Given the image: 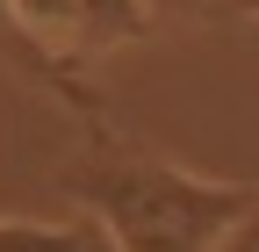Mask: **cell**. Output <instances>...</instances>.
I'll use <instances>...</instances> for the list:
<instances>
[{"label":"cell","mask_w":259,"mask_h":252,"mask_svg":"<svg viewBox=\"0 0 259 252\" xmlns=\"http://www.w3.org/2000/svg\"><path fill=\"white\" fill-rule=\"evenodd\" d=\"M238 8H245V15H259V0H238Z\"/></svg>","instance_id":"cell-7"},{"label":"cell","mask_w":259,"mask_h":252,"mask_svg":"<svg viewBox=\"0 0 259 252\" xmlns=\"http://www.w3.org/2000/svg\"><path fill=\"white\" fill-rule=\"evenodd\" d=\"M72 187L94 209L108 252H223L231 224L259 195L238 180H202L173 159H101Z\"/></svg>","instance_id":"cell-1"},{"label":"cell","mask_w":259,"mask_h":252,"mask_svg":"<svg viewBox=\"0 0 259 252\" xmlns=\"http://www.w3.org/2000/svg\"><path fill=\"white\" fill-rule=\"evenodd\" d=\"M0 252H108L101 231L79 224H29V216H0Z\"/></svg>","instance_id":"cell-2"},{"label":"cell","mask_w":259,"mask_h":252,"mask_svg":"<svg viewBox=\"0 0 259 252\" xmlns=\"http://www.w3.org/2000/svg\"><path fill=\"white\" fill-rule=\"evenodd\" d=\"M79 8H87V36L94 44H122V36H144L151 29L144 0H79Z\"/></svg>","instance_id":"cell-3"},{"label":"cell","mask_w":259,"mask_h":252,"mask_svg":"<svg viewBox=\"0 0 259 252\" xmlns=\"http://www.w3.org/2000/svg\"><path fill=\"white\" fill-rule=\"evenodd\" d=\"M8 15L36 36H87V8L79 0H8Z\"/></svg>","instance_id":"cell-4"},{"label":"cell","mask_w":259,"mask_h":252,"mask_svg":"<svg viewBox=\"0 0 259 252\" xmlns=\"http://www.w3.org/2000/svg\"><path fill=\"white\" fill-rule=\"evenodd\" d=\"M151 15H194V8H209V0H144Z\"/></svg>","instance_id":"cell-6"},{"label":"cell","mask_w":259,"mask_h":252,"mask_svg":"<svg viewBox=\"0 0 259 252\" xmlns=\"http://www.w3.org/2000/svg\"><path fill=\"white\" fill-rule=\"evenodd\" d=\"M223 252H259V195H252V209L231 224V238H223Z\"/></svg>","instance_id":"cell-5"}]
</instances>
